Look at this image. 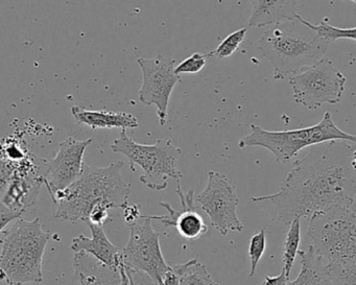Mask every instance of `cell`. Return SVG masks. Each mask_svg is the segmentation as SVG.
<instances>
[{
    "label": "cell",
    "instance_id": "obj_33",
    "mask_svg": "<svg viewBox=\"0 0 356 285\" xmlns=\"http://www.w3.org/2000/svg\"><path fill=\"white\" fill-rule=\"evenodd\" d=\"M7 285H14V284H11V283H7Z\"/></svg>",
    "mask_w": 356,
    "mask_h": 285
},
{
    "label": "cell",
    "instance_id": "obj_1",
    "mask_svg": "<svg viewBox=\"0 0 356 285\" xmlns=\"http://www.w3.org/2000/svg\"><path fill=\"white\" fill-rule=\"evenodd\" d=\"M355 164L354 142L334 140L314 145L305 157L295 161L278 193L252 197L251 201L270 202L284 225L296 218L309 220L330 208H351L356 195Z\"/></svg>",
    "mask_w": 356,
    "mask_h": 285
},
{
    "label": "cell",
    "instance_id": "obj_25",
    "mask_svg": "<svg viewBox=\"0 0 356 285\" xmlns=\"http://www.w3.org/2000/svg\"><path fill=\"white\" fill-rule=\"evenodd\" d=\"M266 230L261 229L259 232L252 236L249 245V257L251 260V270H250V278L254 277L257 268L258 263L261 259L264 254L266 253Z\"/></svg>",
    "mask_w": 356,
    "mask_h": 285
},
{
    "label": "cell",
    "instance_id": "obj_16",
    "mask_svg": "<svg viewBox=\"0 0 356 285\" xmlns=\"http://www.w3.org/2000/svg\"><path fill=\"white\" fill-rule=\"evenodd\" d=\"M249 26L261 28L283 22H296L297 8L301 1L295 0H253Z\"/></svg>",
    "mask_w": 356,
    "mask_h": 285
},
{
    "label": "cell",
    "instance_id": "obj_2",
    "mask_svg": "<svg viewBox=\"0 0 356 285\" xmlns=\"http://www.w3.org/2000/svg\"><path fill=\"white\" fill-rule=\"evenodd\" d=\"M124 161L104 168L84 163L81 176L67 189L51 195L57 205L55 218L64 222L104 227L111 209L128 206L131 184L122 176Z\"/></svg>",
    "mask_w": 356,
    "mask_h": 285
},
{
    "label": "cell",
    "instance_id": "obj_9",
    "mask_svg": "<svg viewBox=\"0 0 356 285\" xmlns=\"http://www.w3.org/2000/svg\"><path fill=\"white\" fill-rule=\"evenodd\" d=\"M143 222L130 227V238L120 252V259L126 268L143 272L155 285H161L164 275L170 270L160 247V234L153 228L152 220L141 215Z\"/></svg>",
    "mask_w": 356,
    "mask_h": 285
},
{
    "label": "cell",
    "instance_id": "obj_11",
    "mask_svg": "<svg viewBox=\"0 0 356 285\" xmlns=\"http://www.w3.org/2000/svg\"><path fill=\"white\" fill-rule=\"evenodd\" d=\"M176 63V60L163 55L137 59V64L143 72L139 101L145 105L156 106L160 126L162 127L168 124V104L172 90L177 83L182 81L180 76L175 74Z\"/></svg>",
    "mask_w": 356,
    "mask_h": 285
},
{
    "label": "cell",
    "instance_id": "obj_31",
    "mask_svg": "<svg viewBox=\"0 0 356 285\" xmlns=\"http://www.w3.org/2000/svg\"><path fill=\"white\" fill-rule=\"evenodd\" d=\"M289 277L286 276L284 272H281L280 275L276 277L266 276L264 279L262 285H287Z\"/></svg>",
    "mask_w": 356,
    "mask_h": 285
},
{
    "label": "cell",
    "instance_id": "obj_21",
    "mask_svg": "<svg viewBox=\"0 0 356 285\" xmlns=\"http://www.w3.org/2000/svg\"><path fill=\"white\" fill-rule=\"evenodd\" d=\"M300 241H301V220L296 218L289 224L283 251V272L287 277L291 275V268L295 263L296 257L299 252Z\"/></svg>",
    "mask_w": 356,
    "mask_h": 285
},
{
    "label": "cell",
    "instance_id": "obj_17",
    "mask_svg": "<svg viewBox=\"0 0 356 285\" xmlns=\"http://www.w3.org/2000/svg\"><path fill=\"white\" fill-rule=\"evenodd\" d=\"M72 113L76 124H84L92 130L99 129H136L139 122L136 116L128 112L105 111V110H87L79 106H72Z\"/></svg>",
    "mask_w": 356,
    "mask_h": 285
},
{
    "label": "cell",
    "instance_id": "obj_15",
    "mask_svg": "<svg viewBox=\"0 0 356 285\" xmlns=\"http://www.w3.org/2000/svg\"><path fill=\"white\" fill-rule=\"evenodd\" d=\"M87 225L90 228L92 237L89 238L83 234L74 237L70 249L74 252V254H88L108 268H118L120 263V249L108 238L104 227L92 224Z\"/></svg>",
    "mask_w": 356,
    "mask_h": 285
},
{
    "label": "cell",
    "instance_id": "obj_27",
    "mask_svg": "<svg viewBox=\"0 0 356 285\" xmlns=\"http://www.w3.org/2000/svg\"><path fill=\"white\" fill-rule=\"evenodd\" d=\"M120 272H122L120 285H155L149 276L126 268L122 261H120Z\"/></svg>",
    "mask_w": 356,
    "mask_h": 285
},
{
    "label": "cell",
    "instance_id": "obj_7",
    "mask_svg": "<svg viewBox=\"0 0 356 285\" xmlns=\"http://www.w3.org/2000/svg\"><path fill=\"white\" fill-rule=\"evenodd\" d=\"M307 235L314 251L328 263L356 259V214L351 208L333 207L314 214Z\"/></svg>",
    "mask_w": 356,
    "mask_h": 285
},
{
    "label": "cell",
    "instance_id": "obj_5",
    "mask_svg": "<svg viewBox=\"0 0 356 285\" xmlns=\"http://www.w3.org/2000/svg\"><path fill=\"white\" fill-rule=\"evenodd\" d=\"M252 132L238 142L239 149L261 147L268 149L281 163H289L304 147H314L328 141L341 140L356 143L355 135L348 134L333 122L326 112L318 124L297 130L268 131L251 124Z\"/></svg>",
    "mask_w": 356,
    "mask_h": 285
},
{
    "label": "cell",
    "instance_id": "obj_10",
    "mask_svg": "<svg viewBox=\"0 0 356 285\" xmlns=\"http://www.w3.org/2000/svg\"><path fill=\"white\" fill-rule=\"evenodd\" d=\"M195 200L222 236L230 231L241 233L243 230V222L237 216L239 197L236 189L225 174L214 170L208 172L207 185Z\"/></svg>",
    "mask_w": 356,
    "mask_h": 285
},
{
    "label": "cell",
    "instance_id": "obj_18",
    "mask_svg": "<svg viewBox=\"0 0 356 285\" xmlns=\"http://www.w3.org/2000/svg\"><path fill=\"white\" fill-rule=\"evenodd\" d=\"M301 270L297 278L287 285H332L327 268V262L310 245L307 251H299Z\"/></svg>",
    "mask_w": 356,
    "mask_h": 285
},
{
    "label": "cell",
    "instance_id": "obj_23",
    "mask_svg": "<svg viewBox=\"0 0 356 285\" xmlns=\"http://www.w3.org/2000/svg\"><path fill=\"white\" fill-rule=\"evenodd\" d=\"M332 285H356V259L327 262Z\"/></svg>",
    "mask_w": 356,
    "mask_h": 285
},
{
    "label": "cell",
    "instance_id": "obj_19",
    "mask_svg": "<svg viewBox=\"0 0 356 285\" xmlns=\"http://www.w3.org/2000/svg\"><path fill=\"white\" fill-rule=\"evenodd\" d=\"M172 270L178 275L179 285H220L211 278L206 266L197 257L182 264H175Z\"/></svg>",
    "mask_w": 356,
    "mask_h": 285
},
{
    "label": "cell",
    "instance_id": "obj_6",
    "mask_svg": "<svg viewBox=\"0 0 356 285\" xmlns=\"http://www.w3.org/2000/svg\"><path fill=\"white\" fill-rule=\"evenodd\" d=\"M111 149L128 158L132 172H135V165L143 168L145 174L139 177V180L147 188L161 191L168 188V179H175L177 182L182 180L179 160L183 151L170 138L159 139L154 145H141L135 142L127 130H122L120 136L112 143Z\"/></svg>",
    "mask_w": 356,
    "mask_h": 285
},
{
    "label": "cell",
    "instance_id": "obj_30",
    "mask_svg": "<svg viewBox=\"0 0 356 285\" xmlns=\"http://www.w3.org/2000/svg\"><path fill=\"white\" fill-rule=\"evenodd\" d=\"M124 210V218L129 227L138 222L139 218H141L140 205L138 204H133V205L127 206Z\"/></svg>",
    "mask_w": 356,
    "mask_h": 285
},
{
    "label": "cell",
    "instance_id": "obj_14",
    "mask_svg": "<svg viewBox=\"0 0 356 285\" xmlns=\"http://www.w3.org/2000/svg\"><path fill=\"white\" fill-rule=\"evenodd\" d=\"M177 195L180 197L182 209L176 210L168 203L159 202V205L168 211L165 215H145L149 220H157L166 227H175L181 236L188 241L201 238L208 231L207 225L195 208V190L183 191L181 181L177 182Z\"/></svg>",
    "mask_w": 356,
    "mask_h": 285
},
{
    "label": "cell",
    "instance_id": "obj_28",
    "mask_svg": "<svg viewBox=\"0 0 356 285\" xmlns=\"http://www.w3.org/2000/svg\"><path fill=\"white\" fill-rule=\"evenodd\" d=\"M22 161L14 162L0 159V199L5 195L12 178H13L14 172Z\"/></svg>",
    "mask_w": 356,
    "mask_h": 285
},
{
    "label": "cell",
    "instance_id": "obj_8",
    "mask_svg": "<svg viewBox=\"0 0 356 285\" xmlns=\"http://www.w3.org/2000/svg\"><path fill=\"white\" fill-rule=\"evenodd\" d=\"M346 82L347 79L328 58H323L289 78L296 103L310 111L318 110L324 104H339Z\"/></svg>",
    "mask_w": 356,
    "mask_h": 285
},
{
    "label": "cell",
    "instance_id": "obj_24",
    "mask_svg": "<svg viewBox=\"0 0 356 285\" xmlns=\"http://www.w3.org/2000/svg\"><path fill=\"white\" fill-rule=\"evenodd\" d=\"M247 32V28H241L228 35L216 49L205 54V57L218 58V59H227L231 57L245 40Z\"/></svg>",
    "mask_w": 356,
    "mask_h": 285
},
{
    "label": "cell",
    "instance_id": "obj_20",
    "mask_svg": "<svg viewBox=\"0 0 356 285\" xmlns=\"http://www.w3.org/2000/svg\"><path fill=\"white\" fill-rule=\"evenodd\" d=\"M296 19L300 24L312 31L316 36L323 42L326 43L328 47H331L335 41L341 40V39H351V40L355 41L356 28L354 26L350 28H335V26L329 24V19L327 17L324 18L318 24H312L309 22H306L299 14H298Z\"/></svg>",
    "mask_w": 356,
    "mask_h": 285
},
{
    "label": "cell",
    "instance_id": "obj_26",
    "mask_svg": "<svg viewBox=\"0 0 356 285\" xmlns=\"http://www.w3.org/2000/svg\"><path fill=\"white\" fill-rule=\"evenodd\" d=\"M206 64L207 61L205 54L195 53L175 67V74L181 76V74H197L203 70Z\"/></svg>",
    "mask_w": 356,
    "mask_h": 285
},
{
    "label": "cell",
    "instance_id": "obj_22",
    "mask_svg": "<svg viewBox=\"0 0 356 285\" xmlns=\"http://www.w3.org/2000/svg\"><path fill=\"white\" fill-rule=\"evenodd\" d=\"M32 154L28 142L22 136L10 135L0 138V159L19 162Z\"/></svg>",
    "mask_w": 356,
    "mask_h": 285
},
{
    "label": "cell",
    "instance_id": "obj_4",
    "mask_svg": "<svg viewBox=\"0 0 356 285\" xmlns=\"http://www.w3.org/2000/svg\"><path fill=\"white\" fill-rule=\"evenodd\" d=\"M300 24V22H299ZM330 47L312 31L293 22L277 24L264 33L258 49L274 68V80H285L325 58Z\"/></svg>",
    "mask_w": 356,
    "mask_h": 285
},
{
    "label": "cell",
    "instance_id": "obj_3",
    "mask_svg": "<svg viewBox=\"0 0 356 285\" xmlns=\"http://www.w3.org/2000/svg\"><path fill=\"white\" fill-rule=\"evenodd\" d=\"M51 234L40 218H20L3 230L0 238V280L14 285L41 283L43 257Z\"/></svg>",
    "mask_w": 356,
    "mask_h": 285
},
{
    "label": "cell",
    "instance_id": "obj_32",
    "mask_svg": "<svg viewBox=\"0 0 356 285\" xmlns=\"http://www.w3.org/2000/svg\"><path fill=\"white\" fill-rule=\"evenodd\" d=\"M161 285H179L178 275L172 270V266H170V270L164 275Z\"/></svg>",
    "mask_w": 356,
    "mask_h": 285
},
{
    "label": "cell",
    "instance_id": "obj_12",
    "mask_svg": "<svg viewBox=\"0 0 356 285\" xmlns=\"http://www.w3.org/2000/svg\"><path fill=\"white\" fill-rule=\"evenodd\" d=\"M47 160L31 154L14 172L5 195L0 199L3 205L13 211L24 214L36 204L44 184Z\"/></svg>",
    "mask_w": 356,
    "mask_h": 285
},
{
    "label": "cell",
    "instance_id": "obj_13",
    "mask_svg": "<svg viewBox=\"0 0 356 285\" xmlns=\"http://www.w3.org/2000/svg\"><path fill=\"white\" fill-rule=\"evenodd\" d=\"M91 142V138L78 140L68 137L60 143L56 157L47 162L44 185L49 195L65 190L78 180L84 166L85 152Z\"/></svg>",
    "mask_w": 356,
    "mask_h": 285
},
{
    "label": "cell",
    "instance_id": "obj_29",
    "mask_svg": "<svg viewBox=\"0 0 356 285\" xmlns=\"http://www.w3.org/2000/svg\"><path fill=\"white\" fill-rule=\"evenodd\" d=\"M22 214L19 212L13 211L9 209L7 206L0 202V232L5 230L6 227L11 222H15L18 218H22Z\"/></svg>",
    "mask_w": 356,
    "mask_h": 285
}]
</instances>
